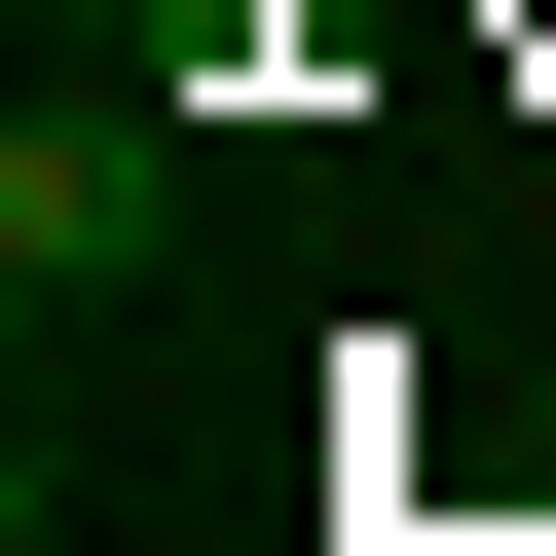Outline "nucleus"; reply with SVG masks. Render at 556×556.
Instances as JSON below:
<instances>
[{
    "instance_id": "nucleus-1",
    "label": "nucleus",
    "mask_w": 556,
    "mask_h": 556,
    "mask_svg": "<svg viewBox=\"0 0 556 556\" xmlns=\"http://www.w3.org/2000/svg\"><path fill=\"white\" fill-rule=\"evenodd\" d=\"M186 260V75H112V38H38V112H0V298H149Z\"/></svg>"
},
{
    "instance_id": "nucleus-2",
    "label": "nucleus",
    "mask_w": 556,
    "mask_h": 556,
    "mask_svg": "<svg viewBox=\"0 0 556 556\" xmlns=\"http://www.w3.org/2000/svg\"><path fill=\"white\" fill-rule=\"evenodd\" d=\"M38 38H112V75H186V38H223V0H38Z\"/></svg>"
}]
</instances>
